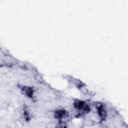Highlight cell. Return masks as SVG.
<instances>
[{"label":"cell","instance_id":"6da1fadb","mask_svg":"<svg viewBox=\"0 0 128 128\" xmlns=\"http://www.w3.org/2000/svg\"><path fill=\"white\" fill-rule=\"evenodd\" d=\"M66 115V112L63 110H59L56 112V117L59 119H62L64 117V116Z\"/></svg>","mask_w":128,"mask_h":128}]
</instances>
